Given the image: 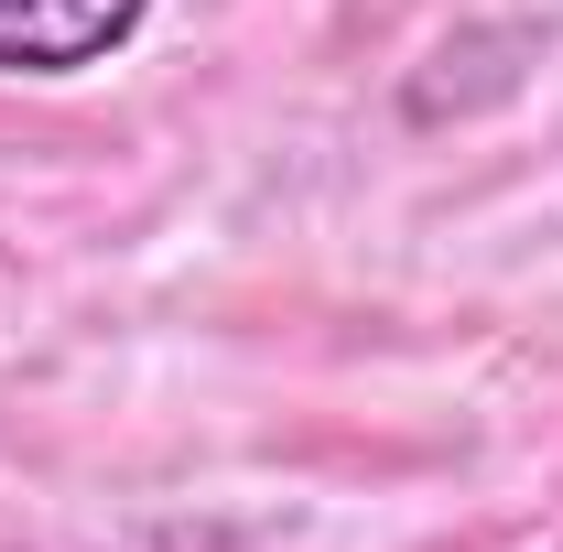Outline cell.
<instances>
[{"mask_svg": "<svg viewBox=\"0 0 563 552\" xmlns=\"http://www.w3.org/2000/svg\"><path fill=\"white\" fill-rule=\"evenodd\" d=\"M152 22V0H0V76H87Z\"/></svg>", "mask_w": 563, "mask_h": 552, "instance_id": "obj_1", "label": "cell"}]
</instances>
